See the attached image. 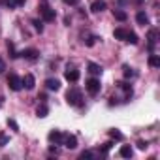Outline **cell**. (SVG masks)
<instances>
[{
	"mask_svg": "<svg viewBox=\"0 0 160 160\" xmlns=\"http://www.w3.org/2000/svg\"><path fill=\"white\" fill-rule=\"evenodd\" d=\"M45 87L49 91H58L60 89V81H58L57 77H49V79H45Z\"/></svg>",
	"mask_w": 160,
	"mask_h": 160,
	"instance_id": "12",
	"label": "cell"
},
{
	"mask_svg": "<svg viewBox=\"0 0 160 160\" xmlns=\"http://www.w3.org/2000/svg\"><path fill=\"white\" fill-rule=\"evenodd\" d=\"M62 145H64L66 149H77V138H75L73 134H64Z\"/></svg>",
	"mask_w": 160,
	"mask_h": 160,
	"instance_id": "6",
	"label": "cell"
},
{
	"mask_svg": "<svg viewBox=\"0 0 160 160\" xmlns=\"http://www.w3.org/2000/svg\"><path fill=\"white\" fill-rule=\"evenodd\" d=\"M25 2H27V0H4V6L10 8V10H15L19 6H25Z\"/></svg>",
	"mask_w": 160,
	"mask_h": 160,
	"instance_id": "15",
	"label": "cell"
},
{
	"mask_svg": "<svg viewBox=\"0 0 160 160\" xmlns=\"http://www.w3.org/2000/svg\"><path fill=\"white\" fill-rule=\"evenodd\" d=\"M62 2H64L66 6H77V4H79V0H62Z\"/></svg>",
	"mask_w": 160,
	"mask_h": 160,
	"instance_id": "31",
	"label": "cell"
},
{
	"mask_svg": "<svg viewBox=\"0 0 160 160\" xmlns=\"http://www.w3.org/2000/svg\"><path fill=\"white\" fill-rule=\"evenodd\" d=\"M126 32H128V30H124V28H115V30H113V36H115L117 40H122V42H124Z\"/></svg>",
	"mask_w": 160,
	"mask_h": 160,
	"instance_id": "22",
	"label": "cell"
},
{
	"mask_svg": "<svg viewBox=\"0 0 160 160\" xmlns=\"http://www.w3.org/2000/svg\"><path fill=\"white\" fill-rule=\"evenodd\" d=\"M79 70H75V68H68L66 72H64V79L66 81H70V83H75V81H79Z\"/></svg>",
	"mask_w": 160,
	"mask_h": 160,
	"instance_id": "7",
	"label": "cell"
},
{
	"mask_svg": "<svg viewBox=\"0 0 160 160\" xmlns=\"http://www.w3.org/2000/svg\"><path fill=\"white\" fill-rule=\"evenodd\" d=\"M85 91L91 94V96H96L100 91H102V85H100V79L96 77H89L87 81H85Z\"/></svg>",
	"mask_w": 160,
	"mask_h": 160,
	"instance_id": "3",
	"label": "cell"
},
{
	"mask_svg": "<svg viewBox=\"0 0 160 160\" xmlns=\"http://www.w3.org/2000/svg\"><path fill=\"white\" fill-rule=\"evenodd\" d=\"M62 138H64V134L60 130H51L47 134V139H49L51 145H62Z\"/></svg>",
	"mask_w": 160,
	"mask_h": 160,
	"instance_id": "5",
	"label": "cell"
},
{
	"mask_svg": "<svg viewBox=\"0 0 160 160\" xmlns=\"http://www.w3.org/2000/svg\"><path fill=\"white\" fill-rule=\"evenodd\" d=\"M8 85H10L12 91L19 92V91L23 89V79H21L17 73H10V75H8Z\"/></svg>",
	"mask_w": 160,
	"mask_h": 160,
	"instance_id": "4",
	"label": "cell"
},
{
	"mask_svg": "<svg viewBox=\"0 0 160 160\" xmlns=\"http://www.w3.org/2000/svg\"><path fill=\"white\" fill-rule=\"evenodd\" d=\"M147 62H149V66H151V68H160V57H158V55H154V53H151V55H149V60H147Z\"/></svg>",
	"mask_w": 160,
	"mask_h": 160,
	"instance_id": "16",
	"label": "cell"
},
{
	"mask_svg": "<svg viewBox=\"0 0 160 160\" xmlns=\"http://www.w3.org/2000/svg\"><path fill=\"white\" fill-rule=\"evenodd\" d=\"M0 106H2V96H0Z\"/></svg>",
	"mask_w": 160,
	"mask_h": 160,
	"instance_id": "35",
	"label": "cell"
},
{
	"mask_svg": "<svg viewBox=\"0 0 160 160\" xmlns=\"http://www.w3.org/2000/svg\"><path fill=\"white\" fill-rule=\"evenodd\" d=\"M124 42H128V43L136 45V43L139 42V38H138V34H136V32H126V38H124Z\"/></svg>",
	"mask_w": 160,
	"mask_h": 160,
	"instance_id": "20",
	"label": "cell"
},
{
	"mask_svg": "<svg viewBox=\"0 0 160 160\" xmlns=\"http://www.w3.org/2000/svg\"><path fill=\"white\" fill-rule=\"evenodd\" d=\"M136 21H138V25L147 27V25H149V15H147L145 12H138V13H136Z\"/></svg>",
	"mask_w": 160,
	"mask_h": 160,
	"instance_id": "13",
	"label": "cell"
},
{
	"mask_svg": "<svg viewBox=\"0 0 160 160\" xmlns=\"http://www.w3.org/2000/svg\"><path fill=\"white\" fill-rule=\"evenodd\" d=\"M119 154H121L122 158H132V156H134V149H132L130 145H122V147L119 149Z\"/></svg>",
	"mask_w": 160,
	"mask_h": 160,
	"instance_id": "14",
	"label": "cell"
},
{
	"mask_svg": "<svg viewBox=\"0 0 160 160\" xmlns=\"http://www.w3.org/2000/svg\"><path fill=\"white\" fill-rule=\"evenodd\" d=\"M96 40H98L96 36H87V38H85L83 42H85V45H87V47H92V45L96 43Z\"/></svg>",
	"mask_w": 160,
	"mask_h": 160,
	"instance_id": "28",
	"label": "cell"
},
{
	"mask_svg": "<svg viewBox=\"0 0 160 160\" xmlns=\"http://www.w3.org/2000/svg\"><path fill=\"white\" fill-rule=\"evenodd\" d=\"M45 98H47V96H45V92H42V94H38V100H42V102H45Z\"/></svg>",
	"mask_w": 160,
	"mask_h": 160,
	"instance_id": "34",
	"label": "cell"
},
{
	"mask_svg": "<svg viewBox=\"0 0 160 160\" xmlns=\"http://www.w3.org/2000/svg\"><path fill=\"white\" fill-rule=\"evenodd\" d=\"M8 141H10V138H8L6 134H2V132H0V147H4V145H8Z\"/></svg>",
	"mask_w": 160,
	"mask_h": 160,
	"instance_id": "30",
	"label": "cell"
},
{
	"mask_svg": "<svg viewBox=\"0 0 160 160\" xmlns=\"http://www.w3.org/2000/svg\"><path fill=\"white\" fill-rule=\"evenodd\" d=\"M6 47H8V51H10V57H12V58H17V57H19V53L15 51L13 42H8V43H6Z\"/></svg>",
	"mask_w": 160,
	"mask_h": 160,
	"instance_id": "24",
	"label": "cell"
},
{
	"mask_svg": "<svg viewBox=\"0 0 160 160\" xmlns=\"http://www.w3.org/2000/svg\"><path fill=\"white\" fill-rule=\"evenodd\" d=\"M38 13L42 17V21H45V23H53L57 19V12L51 6H47V4H40L38 6Z\"/></svg>",
	"mask_w": 160,
	"mask_h": 160,
	"instance_id": "2",
	"label": "cell"
},
{
	"mask_svg": "<svg viewBox=\"0 0 160 160\" xmlns=\"http://www.w3.org/2000/svg\"><path fill=\"white\" fill-rule=\"evenodd\" d=\"M147 40H149V51H152V47H154V43L158 40V28H151L147 32Z\"/></svg>",
	"mask_w": 160,
	"mask_h": 160,
	"instance_id": "11",
	"label": "cell"
},
{
	"mask_svg": "<svg viewBox=\"0 0 160 160\" xmlns=\"http://www.w3.org/2000/svg\"><path fill=\"white\" fill-rule=\"evenodd\" d=\"M8 126H10V128H12L13 132H19V124H17V122H15L13 119H8Z\"/></svg>",
	"mask_w": 160,
	"mask_h": 160,
	"instance_id": "29",
	"label": "cell"
},
{
	"mask_svg": "<svg viewBox=\"0 0 160 160\" xmlns=\"http://www.w3.org/2000/svg\"><path fill=\"white\" fill-rule=\"evenodd\" d=\"M36 87V77L32 75V73H27L25 77H23V89H27V91H32Z\"/></svg>",
	"mask_w": 160,
	"mask_h": 160,
	"instance_id": "9",
	"label": "cell"
},
{
	"mask_svg": "<svg viewBox=\"0 0 160 160\" xmlns=\"http://www.w3.org/2000/svg\"><path fill=\"white\" fill-rule=\"evenodd\" d=\"M66 102H68L72 108L83 106V94H81V91H79L77 87H72V89L66 92Z\"/></svg>",
	"mask_w": 160,
	"mask_h": 160,
	"instance_id": "1",
	"label": "cell"
},
{
	"mask_svg": "<svg viewBox=\"0 0 160 160\" xmlns=\"http://www.w3.org/2000/svg\"><path fill=\"white\" fill-rule=\"evenodd\" d=\"M87 68H89V72H91L92 75H100V73H102V66L96 64V62H89Z\"/></svg>",
	"mask_w": 160,
	"mask_h": 160,
	"instance_id": "17",
	"label": "cell"
},
{
	"mask_svg": "<svg viewBox=\"0 0 160 160\" xmlns=\"http://www.w3.org/2000/svg\"><path fill=\"white\" fill-rule=\"evenodd\" d=\"M108 10V4H106V0H94V2L91 4V12L94 13H102Z\"/></svg>",
	"mask_w": 160,
	"mask_h": 160,
	"instance_id": "10",
	"label": "cell"
},
{
	"mask_svg": "<svg viewBox=\"0 0 160 160\" xmlns=\"http://www.w3.org/2000/svg\"><path fill=\"white\" fill-rule=\"evenodd\" d=\"M36 115H38V117H42V119H43V117H47V115H49V108L42 102V104L38 106V109H36Z\"/></svg>",
	"mask_w": 160,
	"mask_h": 160,
	"instance_id": "18",
	"label": "cell"
},
{
	"mask_svg": "<svg viewBox=\"0 0 160 160\" xmlns=\"http://www.w3.org/2000/svg\"><path fill=\"white\" fill-rule=\"evenodd\" d=\"M113 145H115V143H113V141H106V143H104V145H102V147H100V152H104V154H106V152H109V151H111V147H113Z\"/></svg>",
	"mask_w": 160,
	"mask_h": 160,
	"instance_id": "27",
	"label": "cell"
},
{
	"mask_svg": "<svg viewBox=\"0 0 160 160\" xmlns=\"http://www.w3.org/2000/svg\"><path fill=\"white\" fill-rule=\"evenodd\" d=\"M122 70H124V77H126V79H136V77H138V72H136L134 68H130V66H124Z\"/></svg>",
	"mask_w": 160,
	"mask_h": 160,
	"instance_id": "19",
	"label": "cell"
},
{
	"mask_svg": "<svg viewBox=\"0 0 160 160\" xmlns=\"http://www.w3.org/2000/svg\"><path fill=\"white\" fill-rule=\"evenodd\" d=\"M138 147H139L141 151H145V149L149 147V143H147V141H138Z\"/></svg>",
	"mask_w": 160,
	"mask_h": 160,
	"instance_id": "33",
	"label": "cell"
},
{
	"mask_svg": "<svg viewBox=\"0 0 160 160\" xmlns=\"http://www.w3.org/2000/svg\"><path fill=\"white\" fill-rule=\"evenodd\" d=\"M6 72V62H4V58L0 57V73H4Z\"/></svg>",
	"mask_w": 160,
	"mask_h": 160,
	"instance_id": "32",
	"label": "cell"
},
{
	"mask_svg": "<svg viewBox=\"0 0 160 160\" xmlns=\"http://www.w3.org/2000/svg\"><path fill=\"white\" fill-rule=\"evenodd\" d=\"M79 158H81V160H92V158H96V154L92 151H83L81 154H79Z\"/></svg>",
	"mask_w": 160,
	"mask_h": 160,
	"instance_id": "25",
	"label": "cell"
},
{
	"mask_svg": "<svg viewBox=\"0 0 160 160\" xmlns=\"http://www.w3.org/2000/svg\"><path fill=\"white\" fill-rule=\"evenodd\" d=\"M32 25H34L36 32H43V21L42 19H32Z\"/></svg>",
	"mask_w": 160,
	"mask_h": 160,
	"instance_id": "26",
	"label": "cell"
},
{
	"mask_svg": "<svg viewBox=\"0 0 160 160\" xmlns=\"http://www.w3.org/2000/svg\"><path fill=\"white\" fill-rule=\"evenodd\" d=\"M38 49H34V47H28V49H23L21 53H19V57H23V58H27V60H36L38 58Z\"/></svg>",
	"mask_w": 160,
	"mask_h": 160,
	"instance_id": "8",
	"label": "cell"
},
{
	"mask_svg": "<svg viewBox=\"0 0 160 160\" xmlns=\"http://www.w3.org/2000/svg\"><path fill=\"white\" fill-rule=\"evenodd\" d=\"M109 138H111V139H117V141H122V139H124V136H122V134H121L117 128L109 130Z\"/></svg>",
	"mask_w": 160,
	"mask_h": 160,
	"instance_id": "23",
	"label": "cell"
},
{
	"mask_svg": "<svg viewBox=\"0 0 160 160\" xmlns=\"http://www.w3.org/2000/svg\"><path fill=\"white\" fill-rule=\"evenodd\" d=\"M113 17H115L117 21H126V19H128V15H126L122 10H113Z\"/></svg>",
	"mask_w": 160,
	"mask_h": 160,
	"instance_id": "21",
	"label": "cell"
}]
</instances>
